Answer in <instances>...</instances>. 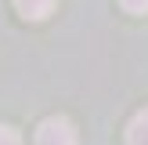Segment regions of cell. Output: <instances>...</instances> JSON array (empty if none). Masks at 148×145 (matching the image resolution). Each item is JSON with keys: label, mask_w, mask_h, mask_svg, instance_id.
Wrapping results in <instances>:
<instances>
[{"label": "cell", "mask_w": 148, "mask_h": 145, "mask_svg": "<svg viewBox=\"0 0 148 145\" xmlns=\"http://www.w3.org/2000/svg\"><path fill=\"white\" fill-rule=\"evenodd\" d=\"M36 145H76V130L65 116H51L36 130Z\"/></svg>", "instance_id": "6da1fadb"}, {"label": "cell", "mask_w": 148, "mask_h": 145, "mask_svg": "<svg viewBox=\"0 0 148 145\" xmlns=\"http://www.w3.org/2000/svg\"><path fill=\"white\" fill-rule=\"evenodd\" d=\"M54 4H58V0H14V7H18L25 18H33V22L47 18V14L54 11Z\"/></svg>", "instance_id": "7a4b0ae2"}, {"label": "cell", "mask_w": 148, "mask_h": 145, "mask_svg": "<svg viewBox=\"0 0 148 145\" xmlns=\"http://www.w3.org/2000/svg\"><path fill=\"white\" fill-rule=\"evenodd\" d=\"M127 145H148V109H141V113L130 120V127H127Z\"/></svg>", "instance_id": "3957f363"}, {"label": "cell", "mask_w": 148, "mask_h": 145, "mask_svg": "<svg viewBox=\"0 0 148 145\" xmlns=\"http://www.w3.org/2000/svg\"><path fill=\"white\" fill-rule=\"evenodd\" d=\"M123 4V11H130V14H145L148 11V0H119Z\"/></svg>", "instance_id": "277c9868"}, {"label": "cell", "mask_w": 148, "mask_h": 145, "mask_svg": "<svg viewBox=\"0 0 148 145\" xmlns=\"http://www.w3.org/2000/svg\"><path fill=\"white\" fill-rule=\"evenodd\" d=\"M0 145H22L18 130H11V127H0Z\"/></svg>", "instance_id": "5b68a950"}]
</instances>
